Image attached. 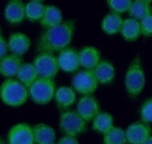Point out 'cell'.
<instances>
[{
  "label": "cell",
  "instance_id": "cell-3",
  "mask_svg": "<svg viewBox=\"0 0 152 144\" xmlns=\"http://www.w3.org/2000/svg\"><path fill=\"white\" fill-rule=\"evenodd\" d=\"M125 84L128 94L131 98H136L142 92L145 84V77L140 57H136L128 67Z\"/></svg>",
  "mask_w": 152,
  "mask_h": 144
},
{
  "label": "cell",
  "instance_id": "cell-25",
  "mask_svg": "<svg viewBox=\"0 0 152 144\" xmlns=\"http://www.w3.org/2000/svg\"><path fill=\"white\" fill-rule=\"evenodd\" d=\"M45 5L41 1H31L26 5V17L31 21L40 20L44 12Z\"/></svg>",
  "mask_w": 152,
  "mask_h": 144
},
{
  "label": "cell",
  "instance_id": "cell-9",
  "mask_svg": "<svg viewBox=\"0 0 152 144\" xmlns=\"http://www.w3.org/2000/svg\"><path fill=\"white\" fill-rule=\"evenodd\" d=\"M77 113L83 120L89 122L93 120L100 113V106L93 96L84 95L78 101Z\"/></svg>",
  "mask_w": 152,
  "mask_h": 144
},
{
  "label": "cell",
  "instance_id": "cell-10",
  "mask_svg": "<svg viewBox=\"0 0 152 144\" xmlns=\"http://www.w3.org/2000/svg\"><path fill=\"white\" fill-rule=\"evenodd\" d=\"M150 126L142 122L130 125L125 131L127 142L130 144H141L151 136Z\"/></svg>",
  "mask_w": 152,
  "mask_h": 144
},
{
  "label": "cell",
  "instance_id": "cell-31",
  "mask_svg": "<svg viewBox=\"0 0 152 144\" xmlns=\"http://www.w3.org/2000/svg\"><path fill=\"white\" fill-rule=\"evenodd\" d=\"M57 144H79V143L74 137L64 136L58 140Z\"/></svg>",
  "mask_w": 152,
  "mask_h": 144
},
{
  "label": "cell",
  "instance_id": "cell-34",
  "mask_svg": "<svg viewBox=\"0 0 152 144\" xmlns=\"http://www.w3.org/2000/svg\"><path fill=\"white\" fill-rule=\"evenodd\" d=\"M0 36H1V29H0Z\"/></svg>",
  "mask_w": 152,
  "mask_h": 144
},
{
  "label": "cell",
  "instance_id": "cell-18",
  "mask_svg": "<svg viewBox=\"0 0 152 144\" xmlns=\"http://www.w3.org/2000/svg\"><path fill=\"white\" fill-rule=\"evenodd\" d=\"M63 20L62 12L61 10L53 5H45L43 17L40 23L43 27L49 29L61 24Z\"/></svg>",
  "mask_w": 152,
  "mask_h": 144
},
{
  "label": "cell",
  "instance_id": "cell-30",
  "mask_svg": "<svg viewBox=\"0 0 152 144\" xmlns=\"http://www.w3.org/2000/svg\"><path fill=\"white\" fill-rule=\"evenodd\" d=\"M8 50V42H6V40L1 35L0 36V59H2L7 55Z\"/></svg>",
  "mask_w": 152,
  "mask_h": 144
},
{
  "label": "cell",
  "instance_id": "cell-14",
  "mask_svg": "<svg viewBox=\"0 0 152 144\" xmlns=\"http://www.w3.org/2000/svg\"><path fill=\"white\" fill-rule=\"evenodd\" d=\"M22 65V57L13 54L6 55L0 59V74L5 77H8V79L17 76Z\"/></svg>",
  "mask_w": 152,
  "mask_h": 144
},
{
  "label": "cell",
  "instance_id": "cell-4",
  "mask_svg": "<svg viewBox=\"0 0 152 144\" xmlns=\"http://www.w3.org/2000/svg\"><path fill=\"white\" fill-rule=\"evenodd\" d=\"M55 94V84L53 80L39 78L28 88V95L32 101L38 104L50 102Z\"/></svg>",
  "mask_w": 152,
  "mask_h": 144
},
{
  "label": "cell",
  "instance_id": "cell-22",
  "mask_svg": "<svg viewBox=\"0 0 152 144\" xmlns=\"http://www.w3.org/2000/svg\"><path fill=\"white\" fill-rule=\"evenodd\" d=\"M20 83L29 88L38 78V74L34 66L31 63H23L17 74Z\"/></svg>",
  "mask_w": 152,
  "mask_h": 144
},
{
  "label": "cell",
  "instance_id": "cell-13",
  "mask_svg": "<svg viewBox=\"0 0 152 144\" xmlns=\"http://www.w3.org/2000/svg\"><path fill=\"white\" fill-rule=\"evenodd\" d=\"M4 16L11 24L20 23L26 17V5L19 0H11L5 6Z\"/></svg>",
  "mask_w": 152,
  "mask_h": 144
},
{
  "label": "cell",
  "instance_id": "cell-12",
  "mask_svg": "<svg viewBox=\"0 0 152 144\" xmlns=\"http://www.w3.org/2000/svg\"><path fill=\"white\" fill-rule=\"evenodd\" d=\"M8 50L13 55L21 57L30 48L31 40L25 34L15 32L10 35L8 41Z\"/></svg>",
  "mask_w": 152,
  "mask_h": 144
},
{
  "label": "cell",
  "instance_id": "cell-23",
  "mask_svg": "<svg viewBox=\"0 0 152 144\" xmlns=\"http://www.w3.org/2000/svg\"><path fill=\"white\" fill-rule=\"evenodd\" d=\"M76 95L75 91L68 86H61L55 92V101L59 107L66 109L75 103Z\"/></svg>",
  "mask_w": 152,
  "mask_h": 144
},
{
  "label": "cell",
  "instance_id": "cell-21",
  "mask_svg": "<svg viewBox=\"0 0 152 144\" xmlns=\"http://www.w3.org/2000/svg\"><path fill=\"white\" fill-rule=\"evenodd\" d=\"M128 12L131 18L142 20L148 16L152 15V7L148 1H134L131 2Z\"/></svg>",
  "mask_w": 152,
  "mask_h": 144
},
{
  "label": "cell",
  "instance_id": "cell-28",
  "mask_svg": "<svg viewBox=\"0 0 152 144\" xmlns=\"http://www.w3.org/2000/svg\"><path fill=\"white\" fill-rule=\"evenodd\" d=\"M140 117L142 122L152 123V98L146 100L142 105Z\"/></svg>",
  "mask_w": 152,
  "mask_h": 144
},
{
  "label": "cell",
  "instance_id": "cell-11",
  "mask_svg": "<svg viewBox=\"0 0 152 144\" xmlns=\"http://www.w3.org/2000/svg\"><path fill=\"white\" fill-rule=\"evenodd\" d=\"M60 68L65 72H74L80 66L78 52L73 48H66L61 51L58 57Z\"/></svg>",
  "mask_w": 152,
  "mask_h": 144
},
{
  "label": "cell",
  "instance_id": "cell-35",
  "mask_svg": "<svg viewBox=\"0 0 152 144\" xmlns=\"http://www.w3.org/2000/svg\"><path fill=\"white\" fill-rule=\"evenodd\" d=\"M51 144H56V143H51Z\"/></svg>",
  "mask_w": 152,
  "mask_h": 144
},
{
  "label": "cell",
  "instance_id": "cell-29",
  "mask_svg": "<svg viewBox=\"0 0 152 144\" xmlns=\"http://www.w3.org/2000/svg\"><path fill=\"white\" fill-rule=\"evenodd\" d=\"M141 34L145 37L152 36V15H149L140 20Z\"/></svg>",
  "mask_w": 152,
  "mask_h": 144
},
{
  "label": "cell",
  "instance_id": "cell-5",
  "mask_svg": "<svg viewBox=\"0 0 152 144\" xmlns=\"http://www.w3.org/2000/svg\"><path fill=\"white\" fill-rule=\"evenodd\" d=\"M87 122L83 120L77 111H68L62 113L60 117V128L66 136L75 137L84 133L87 129Z\"/></svg>",
  "mask_w": 152,
  "mask_h": 144
},
{
  "label": "cell",
  "instance_id": "cell-20",
  "mask_svg": "<svg viewBox=\"0 0 152 144\" xmlns=\"http://www.w3.org/2000/svg\"><path fill=\"white\" fill-rule=\"evenodd\" d=\"M120 32L123 39L127 42L137 40L141 35L140 22L135 19L127 18L123 21Z\"/></svg>",
  "mask_w": 152,
  "mask_h": 144
},
{
  "label": "cell",
  "instance_id": "cell-6",
  "mask_svg": "<svg viewBox=\"0 0 152 144\" xmlns=\"http://www.w3.org/2000/svg\"><path fill=\"white\" fill-rule=\"evenodd\" d=\"M32 64L40 78L52 80L60 69L58 58L53 54L47 53H40L35 57Z\"/></svg>",
  "mask_w": 152,
  "mask_h": 144
},
{
  "label": "cell",
  "instance_id": "cell-27",
  "mask_svg": "<svg viewBox=\"0 0 152 144\" xmlns=\"http://www.w3.org/2000/svg\"><path fill=\"white\" fill-rule=\"evenodd\" d=\"M131 2H132V1H129V0H127V1L111 0V1H107V5L112 11V12L120 14L128 11Z\"/></svg>",
  "mask_w": 152,
  "mask_h": 144
},
{
  "label": "cell",
  "instance_id": "cell-17",
  "mask_svg": "<svg viewBox=\"0 0 152 144\" xmlns=\"http://www.w3.org/2000/svg\"><path fill=\"white\" fill-rule=\"evenodd\" d=\"M34 143L37 144L54 143L56 138L55 131L46 124H37L32 128Z\"/></svg>",
  "mask_w": 152,
  "mask_h": 144
},
{
  "label": "cell",
  "instance_id": "cell-8",
  "mask_svg": "<svg viewBox=\"0 0 152 144\" xmlns=\"http://www.w3.org/2000/svg\"><path fill=\"white\" fill-rule=\"evenodd\" d=\"M8 144H34L32 128L26 123L14 125L8 134Z\"/></svg>",
  "mask_w": 152,
  "mask_h": 144
},
{
  "label": "cell",
  "instance_id": "cell-1",
  "mask_svg": "<svg viewBox=\"0 0 152 144\" xmlns=\"http://www.w3.org/2000/svg\"><path fill=\"white\" fill-rule=\"evenodd\" d=\"M75 32V22L66 20L54 27L46 29L37 42V50L53 54L62 51L69 45Z\"/></svg>",
  "mask_w": 152,
  "mask_h": 144
},
{
  "label": "cell",
  "instance_id": "cell-7",
  "mask_svg": "<svg viewBox=\"0 0 152 144\" xmlns=\"http://www.w3.org/2000/svg\"><path fill=\"white\" fill-rule=\"evenodd\" d=\"M98 84L93 70L81 71L72 79L75 90L84 95H91L97 89Z\"/></svg>",
  "mask_w": 152,
  "mask_h": 144
},
{
  "label": "cell",
  "instance_id": "cell-24",
  "mask_svg": "<svg viewBox=\"0 0 152 144\" xmlns=\"http://www.w3.org/2000/svg\"><path fill=\"white\" fill-rule=\"evenodd\" d=\"M113 127V118L108 113H99L93 122V129L101 134H106Z\"/></svg>",
  "mask_w": 152,
  "mask_h": 144
},
{
  "label": "cell",
  "instance_id": "cell-32",
  "mask_svg": "<svg viewBox=\"0 0 152 144\" xmlns=\"http://www.w3.org/2000/svg\"><path fill=\"white\" fill-rule=\"evenodd\" d=\"M141 144H152V136L149 137L147 140H145Z\"/></svg>",
  "mask_w": 152,
  "mask_h": 144
},
{
  "label": "cell",
  "instance_id": "cell-33",
  "mask_svg": "<svg viewBox=\"0 0 152 144\" xmlns=\"http://www.w3.org/2000/svg\"><path fill=\"white\" fill-rule=\"evenodd\" d=\"M0 144H5V143H4V141L2 140V138H0Z\"/></svg>",
  "mask_w": 152,
  "mask_h": 144
},
{
  "label": "cell",
  "instance_id": "cell-16",
  "mask_svg": "<svg viewBox=\"0 0 152 144\" xmlns=\"http://www.w3.org/2000/svg\"><path fill=\"white\" fill-rule=\"evenodd\" d=\"M93 73L99 84L107 85L112 83L115 77V68L113 65L107 60L99 62L93 70Z\"/></svg>",
  "mask_w": 152,
  "mask_h": 144
},
{
  "label": "cell",
  "instance_id": "cell-19",
  "mask_svg": "<svg viewBox=\"0 0 152 144\" xmlns=\"http://www.w3.org/2000/svg\"><path fill=\"white\" fill-rule=\"evenodd\" d=\"M123 21L120 14L110 12L103 18L102 29L107 35H115L121 31Z\"/></svg>",
  "mask_w": 152,
  "mask_h": 144
},
{
  "label": "cell",
  "instance_id": "cell-26",
  "mask_svg": "<svg viewBox=\"0 0 152 144\" xmlns=\"http://www.w3.org/2000/svg\"><path fill=\"white\" fill-rule=\"evenodd\" d=\"M104 144H126L127 139L125 131L121 128L113 127L104 134Z\"/></svg>",
  "mask_w": 152,
  "mask_h": 144
},
{
  "label": "cell",
  "instance_id": "cell-2",
  "mask_svg": "<svg viewBox=\"0 0 152 144\" xmlns=\"http://www.w3.org/2000/svg\"><path fill=\"white\" fill-rule=\"evenodd\" d=\"M28 97V90L19 80L9 78L0 86V98L4 104L11 107L24 104Z\"/></svg>",
  "mask_w": 152,
  "mask_h": 144
},
{
  "label": "cell",
  "instance_id": "cell-15",
  "mask_svg": "<svg viewBox=\"0 0 152 144\" xmlns=\"http://www.w3.org/2000/svg\"><path fill=\"white\" fill-rule=\"evenodd\" d=\"M80 65L86 70H94L100 62V52L95 47L87 46L78 52Z\"/></svg>",
  "mask_w": 152,
  "mask_h": 144
}]
</instances>
